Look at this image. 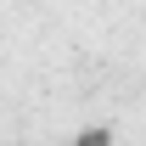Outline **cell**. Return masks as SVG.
I'll return each instance as SVG.
<instances>
[{
  "label": "cell",
  "mask_w": 146,
  "mask_h": 146,
  "mask_svg": "<svg viewBox=\"0 0 146 146\" xmlns=\"http://www.w3.org/2000/svg\"><path fill=\"white\" fill-rule=\"evenodd\" d=\"M79 146H107V129H90V135H79Z\"/></svg>",
  "instance_id": "6da1fadb"
}]
</instances>
